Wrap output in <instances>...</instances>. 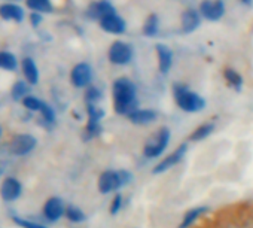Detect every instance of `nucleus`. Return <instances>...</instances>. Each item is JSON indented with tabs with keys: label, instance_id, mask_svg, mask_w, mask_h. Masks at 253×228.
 <instances>
[{
	"label": "nucleus",
	"instance_id": "f257e3e1",
	"mask_svg": "<svg viewBox=\"0 0 253 228\" xmlns=\"http://www.w3.org/2000/svg\"><path fill=\"white\" fill-rule=\"evenodd\" d=\"M112 97H113V110L116 115L128 117L136 109H139V97L137 87L128 78H118L112 85Z\"/></svg>",
	"mask_w": 253,
	"mask_h": 228
},
{
	"label": "nucleus",
	"instance_id": "f03ea898",
	"mask_svg": "<svg viewBox=\"0 0 253 228\" xmlns=\"http://www.w3.org/2000/svg\"><path fill=\"white\" fill-rule=\"evenodd\" d=\"M133 181L134 175L128 169H106L97 178V189L103 195H113L121 192L122 188L128 186Z\"/></svg>",
	"mask_w": 253,
	"mask_h": 228
},
{
	"label": "nucleus",
	"instance_id": "7ed1b4c3",
	"mask_svg": "<svg viewBox=\"0 0 253 228\" xmlns=\"http://www.w3.org/2000/svg\"><path fill=\"white\" fill-rule=\"evenodd\" d=\"M170 142H171V130L167 126H161L145 140L142 146V157L148 161L161 160L166 155Z\"/></svg>",
	"mask_w": 253,
	"mask_h": 228
},
{
	"label": "nucleus",
	"instance_id": "20e7f679",
	"mask_svg": "<svg viewBox=\"0 0 253 228\" xmlns=\"http://www.w3.org/2000/svg\"><path fill=\"white\" fill-rule=\"evenodd\" d=\"M173 97L176 106L186 113H198L206 109V100L198 92L183 84H174Z\"/></svg>",
	"mask_w": 253,
	"mask_h": 228
},
{
	"label": "nucleus",
	"instance_id": "39448f33",
	"mask_svg": "<svg viewBox=\"0 0 253 228\" xmlns=\"http://www.w3.org/2000/svg\"><path fill=\"white\" fill-rule=\"evenodd\" d=\"M189 152V142H182L179 143L173 151H170L169 154H166L161 160H158L154 167H152V173L154 175H163L167 173L170 170H173L174 167H177L186 157V154Z\"/></svg>",
	"mask_w": 253,
	"mask_h": 228
},
{
	"label": "nucleus",
	"instance_id": "423d86ee",
	"mask_svg": "<svg viewBox=\"0 0 253 228\" xmlns=\"http://www.w3.org/2000/svg\"><path fill=\"white\" fill-rule=\"evenodd\" d=\"M107 58L115 66H125L133 60V48L130 46V44L116 41L110 45Z\"/></svg>",
	"mask_w": 253,
	"mask_h": 228
},
{
	"label": "nucleus",
	"instance_id": "0eeeda50",
	"mask_svg": "<svg viewBox=\"0 0 253 228\" xmlns=\"http://www.w3.org/2000/svg\"><path fill=\"white\" fill-rule=\"evenodd\" d=\"M72 85L76 88H88L92 81V69L88 63H78L70 72Z\"/></svg>",
	"mask_w": 253,
	"mask_h": 228
},
{
	"label": "nucleus",
	"instance_id": "6e6552de",
	"mask_svg": "<svg viewBox=\"0 0 253 228\" xmlns=\"http://www.w3.org/2000/svg\"><path fill=\"white\" fill-rule=\"evenodd\" d=\"M43 216L49 222H57L66 215V204L60 197H51L43 204Z\"/></svg>",
	"mask_w": 253,
	"mask_h": 228
},
{
	"label": "nucleus",
	"instance_id": "1a4fd4ad",
	"mask_svg": "<svg viewBox=\"0 0 253 228\" xmlns=\"http://www.w3.org/2000/svg\"><path fill=\"white\" fill-rule=\"evenodd\" d=\"M38 145V140L32 135H18L12 139L11 142V152L14 155H27L30 154Z\"/></svg>",
	"mask_w": 253,
	"mask_h": 228
},
{
	"label": "nucleus",
	"instance_id": "9d476101",
	"mask_svg": "<svg viewBox=\"0 0 253 228\" xmlns=\"http://www.w3.org/2000/svg\"><path fill=\"white\" fill-rule=\"evenodd\" d=\"M126 120L134 126L145 127V126H151L158 121V112L154 109H148V107H145V109L139 107L133 113H130V115L126 117Z\"/></svg>",
	"mask_w": 253,
	"mask_h": 228
},
{
	"label": "nucleus",
	"instance_id": "9b49d317",
	"mask_svg": "<svg viewBox=\"0 0 253 228\" xmlns=\"http://www.w3.org/2000/svg\"><path fill=\"white\" fill-rule=\"evenodd\" d=\"M209 213V207L207 206H194L185 210L183 216L180 218V222L177 225V228H194L197 225V222L204 218Z\"/></svg>",
	"mask_w": 253,
	"mask_h": 228
},
{
	"label": "nucleus",
	"instance_id": "f8f14e48",
	"mask_svg": "<svg viewBox=\"0 0 253 228\" xmlns=\"http://www.w3.org/2000/svg\"><path fill=\"white\" fill-rule=\"evenodd\" d=\"M200 11L204 18L216 21L219 20L225 12V5L222 0H204L200 5Z\"/></svg>",
	"mask_w": 253,
	"mask_h": 228
},
{
	"label": "nucleus",
	"instance_id": "ddd939ff",
	"mask_svg": "<svg viewBox=\"0 0 253 228\" xmlns=\"http://www.w3.org/2000/svg\"><path fill=\"white\" fill-rule=\"evenodd\" d=\"M23 192V186L21 183L15 179V178H6L0 186V195L5 201H14L17 200Z\"/></svg>",
	"mask_w": 253,
	"mask_h": 228
},
{
	"label": "nucleus",
	"instance_id": "4468645a",
	"mask_svg": "<svg viewBox=\"0 0 253 228\" xmlns=\"http://www.w3.org/2000/svg\"><path fill=\"white\" fill-rule=\"evenodd\" d=\"M155 51L158 57V69L163 75H167L173 67V51L164 44H158Z\"/></svg>",
	"mask_w": 253,
	"mask_h": 228
},
{
	"label": "nucleus",
	"instance_id": "2eb2a0df",
	"mask_svg": "<svg viewBox=\"0 0 253 228\" xmlns=\"http://www.w3.org/2000/svg\"><path fill=\"white\" fill-rule=\"evenodd\" d=\"M216 130V124L214 123H201L200 126H197L188 136V142L189 143H201L204 140H207Z\"/></svg>",
	"mask_w": 253,
	"mask_h": 228
},
{
	"label": "nucleus",
	"instance_id": "dca6fc26",
	"mask_svg": "<svg viewBox=\"0 0 253 228\" xmlns=\"http://www.w3.org/2000/svg\"><path fill=\"white\" fill-rule=\"evenodd\" d=\"M100 26H101V29L104 32L112 33V35H122L125 32V29H126L125 21L121 17H118L116 14L100 20Z\"/></svg>",
	"mask_w": 253,
	"mask_h": 228
},
{
	"label": "nucleus",
	"instance_id": "f3484780",
	"mask_svg": "<svg viewBox=\"0 0 253 228\" xmlns=\"http://www.w3.org/2000/svg\"><path fill=\"white\" fill-rule=\"evenodd\" d=\"M88 15L91 18H97V20H103L109 15H115V8L106 2V0H103V2H98V3H94L89 6L88 9Z\"/></svg>",
	"mask_w": 253,
	"mask_h": 228
},
{
	"label": "nucleus",
	"instance_id": "a211bd4d",
	"mask_svg": "<svg viewBox=\"0 0 253 228\" xmlns=\"http://www.w3.org/2000/svg\"><path fill=\"white\" fill-rule=\"evenodd\" d=\"M0 17L5 20H14L17 23H21L24 18V11L14 3H5L0 6Z\"/></svg>",
	"mask_w": 253,
	"mask_h": 228
},
{
	"label": "nucleus",
	"instance_id": "6ab92c4d",
	"mask_svg": "<svg viewBox=\"0 0 253 228\" xmlns=\"http://www.w3.org/2000/svg\"><path fill=\"white\" fill-rule=\"evenodd\" d=\"M223 79L226 81L228 87H231L235 92H240L243 90V76L232 67H225L223 69Z\"/></svg>",
	"mask_w": 253,
	"mask_h": 228
},
{
	"label": "nucleus",
	"instance_id": "aec40b11",
	"mask_svg": "<svg viewBox=\"0 0 253 228\" xmlns=\"http://www.w3.org/2000/svg\"><path fill=\"white\" fill-rule=\"evenodd\" d=\"M198 26H200V15L195 11L188 9L182 14V32L183 33H192Z\"/></svg>",
	"mask_w": 253,
	"mask_h": 228
},
{
	"label": "nucleus",
	"instance_id": "412c9836",
	"mask_svg": "<svg viewBox=\"0 0 253 228\" xmlns=\"http://www.w3.org/2000/svg\"><path fill=\"white\" fill-rule=\"evenodd\" d=\"M21 66H23V73H24L27 82L30 85H36L39 81V70H38L36 63L32 58H24Z\"/></svg>",
	"mask_w": 253,
	"mask_h": 228
},
{
	"label": "nucleus",
	"instance_id": "4be33fe9",
	"mask_svg": "<svg viewBox=\"0 0 253 228\" xmlns=\"http://www.w3.org/2000/svg\"><path fill=\"white\" fill-rule=\"evenodd\" d=\"M101 135H103V126H101V123L86 121V126L84 127V133H82V137H84L85 142L98 139Z\"/></svg>",
	"mask_w": 253,
	"mask_h": 228
},
{
	"label": "nucleus",
	"instance_id": "5701e85b",
	"mask_svg": "<svg viewBox=\"0 0 253 228\" xmlns=\"http://www.w3.org/2000/svg\"><path fill=\"white\" fill-rule=\"evenodd\" d=\"M64 218L69 222H72V224H82L86 219V215H85V212L79 206L67 204L66 206V215H64Z\"/></svg>",
	"mask_w": 253,
	"mask_h": 228
},
{
	"label": "nucleus",
	"instance_id": "b1692460",
	"mask_svg": "<svg viewBox=\"0 0 253 228\" xmlns=\"http://www.w3.org/2000/svg\"><path fill=\"white\" fill-rule=\"evenodd\" d=\"M124 206H125V197H124V194H122V192H116V194H113L112 198H110V203H109V213H110L112 216H116V215H119V213L122 212Z\"/></svg>",
	"mask_w": 253,
	"mask_h": 228
},
{
	"label": "nucleus",
	"instance_id": "393cba45",
	"mask_svg": "<svg viewBox=\"0 0 253 228\" xmlns=\"http://www.w3.org/2000/svg\"><path fill=\"white\" fill-rule=\"evenodd\" d=\"M101 98H103V92L98 87L89 85L85 90V94H84L85 104H98L101 101Z\"/></svg>",
	"mask_w": 253,
	"mask_h": 228
},
{
	"label": "nucleus",
	"instance_id": "a878e982",
	"mask_svg": "<svg viewBox=\"0 0 253 228\" xmlns=\"http://www.w3.org/2000/svg\"><path fill=\"white\" fill-rule=\"evenodd\" d=\"M86 117L91 123H101L104 118V109L100 104H86Z\"/></svg>",
	"mask_w": 253,
	"mask_h": 228
},
{
	"label": "nucleus",
	"instance_id": "bb28decb",
	"mask_svg": "<svg viewBox=\"0 0 253 228\" xmlns=\"http://www.w3.org/2000/svg\"><path fill=\"white\" fill-rule=\"evenodd\" d=\"M18 66L17 57L8 51H0V67L5 70H15Z\"/></svg>",
	"mask_w": 253,
	"mask_h": 228
},
{
	"label": "nucleus",
	"instance_id": "cd10ccee",
	"mask_svg": "<svg viewBox=\"0 0 253 228\" xmlns=\"http://www.w3.org/2000/svg\"><path fill=\"white\" fill-rule=\"evenodd\" d=\"M204 228H240V225H238L235 215H231V216H226V218L216 221L214 224L206 225Z\"/></svg>",
	"mask_w": 253,
	"mask_h": 228
},
{
	"label": "nucleus",
	"instance_id": "c85d7f7f",
	"mask_svg": "<svg viewBox=\"0 0 253 228\" xmlns=\"http://www.w3.org/2000/svg\"><path fill=\"white\" fill-rule=\"evenodd\" d=\"M158 33V17L155 14L149 15L143 24V35L148 38H154Z\"/></svg>",
	"mask_w": 253,
	"mask_h": 228
},
{
	"label": "nucleus",
	"instance_id": "c756f323",
	"mask_svg": "<svg viewBox=\"0 0 253 228\" xmlns=\"http://www.w3.org/2000/svg\"><path fill=\"white\" fill-rule=\"evenodd\" d=\"M240 228H253V209H247L244 212L234 213Z\"/></svg>",
	"mask_w": 253,
	"mask_h": 228
},
{
	"label": "nucleus",
	"instance_id": "7c9ffc66",
	"mask_svg": "<svg viewBox=\"0 0 253 228\" xmlns=\"http://www.w3.org/2000/svg\"><path fill=\"white\" fill-rule=\"evenodd\" d=\"M27 6L35 12H51L52 5L49 0H27Z\"/></svg>",
	"mask_w": 253,
	"mask_h": 228
},
{
	"label": "nucleus",
	"instance_id": "2f4dec72",
	"mask_svg": "<svg viewBox=\"0 0 253 228\" xmlns=\"http://www.w3.org/2000/svg\"><path fill=\"white\" fill-rule=\"evenodd\" d=\"M12 98L14 100H24L26 97H27V92H29V87H27V84L26 82H23V81H18L14 87H12Z\"/></svg>",
	"mask_w": 253,
	"mask_h": 228
},
{
	"label": "nucleus",
	"instance_id": "473e14b6",
	"mask_svg": "<svg viewBox=\"0 0 253 228\" xmlns=\"http://www.w3.org/2000/svg\"><path fill=\"white\" fill-rule=\"evenodd\" d=\"M43 103H45V101L39 100V98H38V97H35V95H27V97L23 100L24 107H26V109H29V110H32V112H41V109H42Z\"/></svg>",
	"mask_w": 253,
	"mask_h": 228
},
{
	"label": "nucleus",
	"instance_id": "72a5a7b5",
	"mask_svg": "<svg viewBox=\"0 0 253 228\" xmlns=\"http://www.w3.org/2000/svg\"><path fill=\"white\" fill-rule=\"evenodd\" d=\"M41 113H42V118H43V121L46 124H54L55 123V112L49 104L43 103V106L41 109Z\"/></svg>",
	"mask_w": 253,
	"mask_h": 228
},
{
	"label": "nucleus",
	"instance_id": "f704fd0d",
	"mask_svg": "<svg viewBox=\"0 0 253 228\" xmlns=\"http://www.w3.org/2000/svg\"><path fill=\"white\" fill-rule=\"evenodd\" d=\"M14 222L23 228H48L46 225L43 224H39V222H35V221H29V219H24V218H20V216H14L12 218Z\"/></svg>",
	"mask_w": 253,
	"mask_h": 228
},
{
	"label": "nucleus",
	"instance_id": "c9c22d12",
	"mask_svg": "<svg viewBox=\"0 0 253 228\" xmlns=\"http://www.w3.org/2000/svg\"><path fill=\"white\" fill-rule=\"evenodd\" d=\"M41 21H42L41 14H39V12H32V15H30V23H32L35 27H38V26L41 24Z\"/></svg>",
	"mask_w": 253,
	"mask_h": 228
},
{
	"label": "nucleus",
	"instance_id": "e433bc0d",
	"mask_svg": "<svg viewBox=\"0 0 253 228\" xmlns=\"http://www.w3.org/2000/svg\"><path fill=\"white\" fill-rule=\"evenodd\" d=\"M243 2H244V3H249V2H252V0H243Z\"/></svg>",
	"mask_w": 253,
	"mask_h": 228
},
{
	"label": "nucleus",
	"instance_id": "4c0bfd02",
	"mask_svg": "<svg viewBox=\"0 0 253 228\" xmlns=\"http://www.w3.org/2000/svg\"><path fill=\"white\" fill-rule=\"evenodd\" d=\"M0 137H2V127H0Z\"/></svg>",
	"mask_w": 253,
	"mask_h": 228
},
{
	"label": "nucleus",
	"instance_id": "58836bf2",
	"mask_svg": "<svg viewBox=\"0 0 253 228\" xmlns=\"http://www.w3.org/2000/svg\"><path fill=\"white\" fill-rule=\"evenodd\" d=\"M0 175H2V169H0Z\"/></svg>",
	"mask_w": 253,
	"mask_h": 228
}]
</instances>
